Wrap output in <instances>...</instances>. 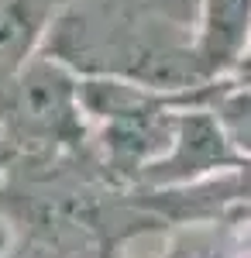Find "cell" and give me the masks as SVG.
I'll list each match as a JSON object with an SVG mask.
<instances>
[{
  "label": "cell",
  "mask_w": 251,
  "mask_h": 258,
  "mask_svg": "<svg viewBox=\"0 0 251 258\" xmlns=\"http://www.w3.org/2000/svg\"><path fill=\"white\" fill-rule=\"evenodd\" d=\"M90 135L93 127L79 100V76L45 52H38L0 93L4 165L86 152Z\"/></svg>",
  "instance_id": "1"
},
{
  "label": "cell",
  "mask_w": 251,
  "mask_h": 258,
  "mask_svg": "<svg viewBox=\"0 0 251 258\" xmlns=\"http://www.w3.org/2000/svg\"><path fill=\"white\" fill-rule=\"evenodd\" d=\"M241 165H248V159L231 145L210 110L182 107L169 152L141 172L135 189H186L227 176Z\"/></svg>",
  "instance_id": "2"
},
{
  "label": "cell",
  "mask_w": 251,
  "mask_h": 258,
  "mask_svg": "<svg viewBox=\"0 0 251 258\" xmlns=\"http://www.w3.org/2000/svg\"><path fill=\"white\" fill-rule=\"evenodd\" d=\"M251 38V0H200L193 28V59L200 80H227Z\"/></svg>",
  "instance_id": "3"
},
{
  "label": "cell",
  "mask_w": 251,
  "mask_h": 258,
  "mask_svg": "<svg viewBox=\"0 0 251 258\" xmlns=\"http://www.w3.org/2000/svg\"><path fill=\"white\" fill-rule=\"evenodd\" d=\"M186 220L203 224H248L251 227V162L227 176H217L200 186L182 189Z\"/></svg>",
  "instance_id": "4"
},
{
  "label": "cell",
  "mask_w": 251,
  "mask_h": 258,
  "mask_svg": "<svg viewBox=\"0 0 251 258\" xmlns=\"http://www.w3.org/2000/svg\"><path fill=\"white\" fill-rule=\"evenodd\" d=\"M179 110L182 107H203L210 110L217 124L224 127V135L231 138V145L251 162V86L231 80H213L193 90H179L175 93Z\"/></svg>",
  "instance_id": "5"
},
{
  "label": "cell",
  "mask_w": 251,
  "mask_h": 258,
  "mask_svg": "<svg viewBox=\"0 0 251 258\" xmlns=\"http://www.w3.org/2000/svg\"><path fill=\"white\" fill-rule=\"evenodd\" d=\"M241 224H207V227H182L169 241L162 258H227L234 234Z\"/></svg>",
  "instance_id": "6"
},
{
  "label": "cell",
  "mask_w": 251,
  "mask_h": 258,
  "mask_svg": "<svg viewBox=\"0 0 251 258\" xmlns=\"http://www.w3.org/2000/svg\"><path fill=\"white\" fill-rule=\"evenodd\" d=\"M227 258H251V227L241 224L237 234H234V244H231V255Z\"/></svg>",
  "instance_id": "7"
},
{
  "label": "cell",
  "mask_w": 251,
  "mask_h": 258,
  "mask_svg": "<svg viewBox=\"0 0 251 258\" xmlns=\"http://www.w3.org/2000/svg\"><path fill=\"white\" fill-rule=\"evenodd\" d=\"M231 83H241V86H251V38H248V48H244V55L241 62L234 66V73L227 76Z\"/></svg>",
  "instance_id": "8"
},
{
  "label": "cell",
  "mask_w": 251,
  "mask_h": 258,
  "mask_svg": "<svg viewBox=\"0 0 251 258\" xmlns=\"http://www.w3.org/2000/svg\"><path fill=\"white\" fill-rule=\"evenodd\" d=\"M11 244H14V231H11V224H7L4 210H0V258H7Z\"/></svg>",
  "instance_id": "9"
},
{
  "label": "cell",
  "mask_w": 251,
  "mask_h": 258,
  "mask_svg": "<svg viewBox=\"0 0 251 258\" xmlns=\"http://www.w3.org/2000/svg\"><path fill=\"white\" fill-rule=\"evenodd\" d=\"M0 172H4V141H0Z\"/></svg>",
  "instance_id": "10"
}]
</instances>
